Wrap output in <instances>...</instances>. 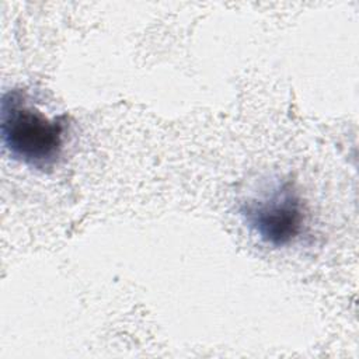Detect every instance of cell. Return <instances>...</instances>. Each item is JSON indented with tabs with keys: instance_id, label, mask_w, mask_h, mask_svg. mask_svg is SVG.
<instances>
[{
	"instance_id": "2",
	"label": "cell",
	"mask_w": 359,
	"mask_h": 359,
	"mask_svg": "<svg viewBox=\"0 0 359 359\" xmlns=\"http://www.w3.org/2000/svg\"><path fill=\"white\" fill-rule=\"evenodd\" d=\"M240 212L255 236L272 247L289 245L303 233L306 224L303 201L290 181L247 201Z\"/></svg>"
},
{
	"instance_id": "1",
	"label": "cell",
	"mask_w": 359,
	"mask_h": 359,
	"mask_svg": "<svg viewBox=\"0 0 359 359\" xmlns=\"http://www.w3.org/2000/svg\"><path fill=\"white\" fill-rule=\"evenodd\" d=\"M67 132V115L46 116L22 88L3 93L0 133L14 160L41 171L52 168L63 151Z\"/></svg>"
}]
</instances>
